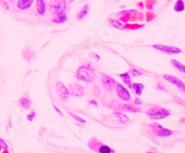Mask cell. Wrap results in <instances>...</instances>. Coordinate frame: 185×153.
<instances>
[{
  "label": "cell",
  "mask_w": 185,
  "mask_h": 153,
  "mask_svg": "<svg viewBox=\"0 0 185 153\" xmlns=\"http://www.w3.org/2000/svg\"><path fill=\"white\" fill-rule=\"evenodd\" d=\"M95 71L93 69V68L90 67V65H83L81 66L76 72V77L81 80L87 83H92L95 79Z\"/></svg>",
  "instance_id": "6da1fadb"
},
{
  "label": "cell",
  "mask_w": 185,
  "mask_h": 153,
  "mask_svg": "<svg viewBox=\"0 0 185 153\" xmlns=\"http://www.w3.org/2000/svg\"><path fill=\"white\" fill-rule=\"evenodd\" d=\"M145 114L152 120H163L169 117L171 113L169 109L160 106H153L145 112Z\"/></svg>",
  "instance_id": "7a4b0ae2"
},
{
  "label": "cell",
  "mask_w": 185,
  "mask_h": 153,
  "mask_svg": "<svg viewBox=\"0 0 185 153\" xmlns=\"http://www.w3.org/2000/svg\"><path fill=\"white\" fill-rule=\"evenodd\" d=\"M88 147L91 151L96 153H115L111 147L104 144L97 138H92L88 142Z\"/></svg>",
  "instance_id": "3957f363"
},
{
  "label": "cell",
  "mask_w": 185,
  "mask_h": 153,
  "mask_svg": "<svg viewBox=\"0 0 185 153\" xmlns=\"http://www.w3.org/2000/svg\"><path fill=\"white\" fill-rule=\"evenodd\" d=\"M106 119H108V122L112 126H122L130 121L129 117L122 112H115L109 115H107Z\"/></svg>",
  "instance_id": "277c9868"
},
{
  "label": "cell",
  "mask_w": 185,
  "mask_h": 153,
  "mask_svg": "<svg viewBox=\"0 0 185 153\" xmlns=\"http://www.w3.org/2000/svg\"><path fill=\"white\" fill-rule=\"evenodd\" d=\"M109 108L118 111V112H127V113H141L142 110L141 108L137 107L134 104H130V103H119V102H114L112 105H108Z\"/></svg>",
  "instance_id": "5b68a950"
},
{
  "label": "cell",
  "mask_w": 185,
  "mask_h": 153,
  "mask_svg": "<svg viewBox=\"0 0 185 153\" xmlns=\"http://www.w3.org/2000/svg\"><path fill=\"white\" fill-rule=\"evenodd\" d=\"M66 7H67L66 0H50L48 3V10L54 16L62 12H65Z\"/></svg>",
  "instance_id": "8992f818"
},
{
  "label": "cell",
  "mask_w": 185,
  "mask_h": 153,
  "mask_svg": "<svg viewBox=\"0 0 185 153\" xmlns=\"http://www.w3.org/2000/svg\"><path fill=\"white\" fill-rule=\"evenodd\" d=\"M148 126L151 128V130L153 131V133L157 137L166 138V137H170L174 134V132L172 130H170L169 128H165L158 123H152Z\"/></svg>",
  "instance_id": "52a82bcc"
},
{
  "label": "cell",
  "mask_w": 185,
  "mask_h": 153,
  "mask_svg": "<svg viewBox=\"0 0 185 153\" xmlns=\"http://www.w3.org/2000/svg\"><path fill=\"white\" fill-rule=\"evenodd\" d=\"M153 48L156 51H159L164 54L168 55H179L183 51L179 47L176 46H170V45H166V44H154Z\"/></svg>",
  "instance_id": "ba28073f"
},
{
  "label": "cell",
  "mask_w": 185,
  "mask_h": 153,
  "mask_svg": "<svg viewBox=\"0 0 185 153\" xmlns=\"http://www.w3.org/2000/svg\"><path fill=\"white\" fill-rule=\"evenodd\" d=\"M115 89H116V93H117V96L123 101L126 102H130V100H131V95L130 93V91L128 90L127 88H125L123 85H121V83H117L116 84V87H115Z\"/></svg>",
  "instance_id": "9c48e42d"
},
{
  "label": "cell",
  "mask_w": 185,
  "mask_h": 153,
  "mask_svg": "<svg viewBox=\"0 0 185 153\" xmlns=\"http://www.w3.org/2000/svg\"><path fill=\"white\" fill-rule=\"evenodd\" d=\"M101 82H102L104 89L108 92L113 91L115 89V87H116V84H117L116 79H114L112 76L106 75V74L101 75Z\"/></svg>",
  "instance_id": "30bf717a"
},
{
  "label": "cell",
  "mask_w": 185,
  "mask_h": 153,
  "mask_svg": "<svg viewBox=\"0 0 185 153\" xmlns=\"http://www.w3.org/2000/svg\"><path fill=\"white\" fill-rule=\"evenodd\" d=\"M68 89L69 95L73 97H82L85 94V89L78 83L69 84Z\"/></svg>",
  "instance_id": "8fae6325"
},
{
  "label": "cell",
  "mask_w": 185,
  "mask_h": 153,
  "mask_svg": "<svg viewBox=\"0 0 185 153\" xmlns=\"http://www.w3.org/2000/svg\"><path fill=\"white\" fill-rule=\"evenodd\" d=\"M56 89H57V93L59 97V99L62 101H67L69 98V92H68V89L65 86V84H63L61 81H58L56 83Z\"/></svg>",
  "instance_id": "7c38bea8"
},
{
  "label": "cell",
  "mask_w": 185,
  "mask_h": 153,
  "mask_svg": "<svg viewBox=\"0 0 185 153\" xmlns=\"http://www.w3.org/2000/svg\"><path fill=\"white\" fill-rule=\"evenodd\" d=\"M163 78L166 81L170 82V84L176 86L179 89V90H181L183 93L185 94V83L183 81H182V79L178 78L177 76H172V75H163Z\"/></svg>",
  "instance_id": "4fadbf2b"
},
{
  "label": "cell",
  "mask_w": 185,
  "mask_h": 153,
  "mask_svg": "<svg viewBox=\"0 0 185 153\" xmlns=\"http://www.w3.org/2000/svg\"><path fill=\"white\" fill-rule=\"evenodd\" d=\"M35 9L39 16H45L47 10L46 0H36L35 1Z\"/></svg>",
  "instance_id": "5bb4252c"
},
{
  "label": "cell",
  "mask_w": 185,
  "mask_h": 153,
  "mask_svg": "<svg viewBox=\"0 0 185 153\" xmlns=\"http://www.w3.org/2000/svg\"><path fill=\"white\" fill-rule=\"evenodd\" d=\"M33 0H18L16 6L19 10L24 11V10L29 9L33 6Z\"/></svg>",
  "instance_id": "9a60e30c"
},
{
  "label": "cell",
  "mask_w": 185,
  "mask_h": 153,
  "mask_svg": "<svg viewBox=\"0 0 185 153\" xmlns=\"http://www.w3.org/2000/svg\"><path fill=\"white\" fill-rule=\"evenodd\" d=\"M68 20V16L65 12H62L59 13L58 15H55L54 19H53V22L56 23V24H62V23H65L66 21Z\"/></svg>",
  "instance_id": "2e32d148"
},
{
  "label": "cell",
  "mask_w": 185,
  "mask_h": 153,
  "mask_svg": "<svg viewBox=\"0 0 185 153\" xmlns=\"http://www.w3.org/2000/svg\"><path fill=\"white\" fill-rule=\"evenodd\" d=\"M20 105L24 109V110H28L30 107H31V105H32V101H31V100L29 99V97L27 96V95H24V96H22L21 98H20Z\"/></svg>",
  "instance_id": "e0dca14e"
},
{
  "label": "cell",
  "mask_w": 185,
  "mask_h": 153,
  "mask_svg": "<svg viewBox=\"0 0 185 153\" xmlns=\"http://www.w3.org/2000/svg\"><path fill=\"white\" fill-rule=\"evenodd\" d=\"M120 77L121 78L122 82L124 84L129 88V89H131V85H132V82H131V76H130L129 72H124L120 74Z\"/></svg>",
  "instance_id": "ac0fdd59"
},
{
  "label": "cell",
  "mask_w": 185,
  "mask_h": 153,
  "mask_svg": "<svg viewBox=\"0 0 185 153\" xmlns=\"http://www.w3.org/2000/svg\"><path fill=\"white\" fill-rule=\"evenodd\" d=\"M89 9H90L89 5H84V6L81 7V9L80 10V12L78 13L77 19H78V20H82V19H83L88 15Z\"/></svg>",
  "instance_id": "d6986e66"
},
{
  "label": "cell",
  "mask_w": 185,
  "mask_h": 153,
  "mask_svg": "<svg viewBox=\"0 0 185 153\" xmlns=\"http://www.w3.org/2000/svg\"><path fill=\"white\" fill-rule=\"evenodd\" d=\"M131 89H133V91L136 94V96H141L143 94L144 86L142 83H132Z\"/></svg>",
  "instance_id": "ffe728a7"
},
{
  "label": "cell",
  "mask_w": 185,
  "mask_h": 153,
  "mask_svg": "<svg viewBox=\"0 0 185 153\" xmlns=\"http://www.w3.org/2000/svg\"><path fill=\"white\" fill-rule=\"evenodd\" d=\"M108 21H109V24H110L112 27H114L115 29L121 30V31H124V30H125L124 24L121 21H120V20H118V19H110Z\"/></svg>",
  "instance_id": "44dd1931"
},
{
  "label": "cell",
  "mask_w": 185,
  "mask_h": 153,
  "mask_svg": "<svg viewBox=\"0 0 185 153\" xmlns=\"http://www.w3.org/2000/svg\"><path fill=\"white\" fill-rule=\"evenodd\" d=\"M171 64L177 70H179L180 72H182L183 74L185 75V65H183V63H181L180 61H178L176 59H171Z\"/></svg>",
  "instance_id": "7402d4cb"
},
{
  "label": "cell",
  "mask_w": 185,
  "mask_h": 153,
  "mask_svg": "<svg viewBox=\"0 0 185 153\" xmlns=\"http://www.w3.org/2000/svg\"><path fill=\"white\" fill-rule=\"evenodd\" d=\"M185 9V3L183 0H177L174 5V11L177 13H181L184 11Z\"/></svg>",
  "instance_id": "603a6c76"
},
{
  "label": "cell",
  "mask_w": 185,
  "mask_h": 153,
  "mask_svg": "<svg viewBox=\"0 0 185 153\" xmlns=\"http://www.w3.org/2000/svg\"><path fill=\"white\" fill-rule=\"evenodd\" d=\"M125 30H139L144 27V24H138V23H125L124 24Z\"/></svg>",
  "instance_id": "cb8c5ba5"
},
{
  "label": "cell",
  "mask_w": 185,
  "mask_h": 153,
  "mask_svg": "<svg viewBox=\"0 0 185 153\" xmlns=\"http://www.w3.org/2000/svg\"><path fill=\"white\" fill-rule=\"evenodd\" d=\"M156 4V0H145L144 3V6L146 9H148V11H152L154 6Z\"/></svg>",
  "instance_id": "d4e9b609"
},
{
  "label": "cell",
  "mask_w": 185,
  "mask_h": 153,
  "mask_svg": "<svg viewBox=\"0 0 185 153\" xmlns=\"http://www.w3.org/2000/svg\"><path fill=\"white\" fill-rule=\"evenodd\" d=\"M156 18V14L153 11H147L145 13V20L147 22H150L152 20H154Z\"/></svg>",
  "instance_id": "484cf974"
},
{
  "label": "cell",
  "mask_w": 185,
  "mask_h": 153,
  "mask_svg": "<svg viewBox=\"0 0 185 153\" xmlns=\"http://www.w3.org/2000/svg\"><path fill=\"white\" fill-rule=\"evenodd\" d=\"M67 113L73 118V119H75L76 121H78V122H80V123H82V124H85L86 123V121L83 119V118H81V116H79V115H77V114H75L74 113H71L70 111H67Z\"/></svg>",
  "instance_id": "4316f807"
},
{
  "label": "cell",
  "mask_w": 185,
  "mask_h": 153,
  "mask_svg": "<svg viewBox=\"0 0 185 153\" xmlns=\"http://www.w3.org/2000/svg\"><path fill=\"white\" fill-rule=\"evenodd\" d=\"M128 72H129V74H130V76H140L143 75V72H141L140 70H137L136 68H130Z\"/></svg>",
  "instance_id": "83f0119b"
},
{
  "label": "cell",
  "mask_w": 185,
  "mask_h": 153,
  "mask_svg": "<svg viewBox=\"0 0 185 153\" xmlns=\"http://www.w3.org/2000/svg\"><path fill=\"white\" fill-rule=\"evenodd\" d=\"M35 116H36V114H35L34 112H31L30 114H27L26 118H27V120H28L29 122H32V121L35 118Z\"/></svg>",
  "instance_id": "f1b7e54d"
},
{
  "label": "cell",
  "mask_w": 185,
  "mask_h": 153,
  "mask_svg": "<svg viewBox=\"0 0 185 153\" xmlns=\"http://www.w3.org/2000/svg\"><path fill=\"white\" fill-rule=\"evenodd\" d=\"M0 147H1L2 149H4V150H7V148H8L7 142H6L4 139H0Z\"/></svg>",
  "instance_id": "f546056e"
},
{
  "label": "cell",
  "mask_w": 185,
  "mask_h": 153,
  "mask_svg": "<svg viewBox=\"0 0 185 153\" xmlns=\"http://www.w3.org/2000/svg\"><path fill=\"white\" fill-rule=\"evenodd\" d=\"M144 19V13L143 12H138V16H137V20L139 21H143Z\"/></svg>",
  "instance_id": "4dcf8cb0"
},
{
  "label": "cell",
  "mask_w": 185,
  "mask_h": 153,
  "mask_svg": "<svg viewBox=\"0 0 185 153\" xmlns=\"http://www.w3.org/2000/svg\"><path fill=\"white\" fill-rule=\"evenodd\" d=\"M133 104L136 105V106H137V105H141V104H142V101H141L138 97H136V98L134 99V101H133Z\"/></svg>",
  "instance_id": "1f68e13d"
},
{
  "label": "cell",
  "mask_w": 185,
  "mask_h": 153,
  "mask_svg": "<svg viewBox=\"0 0 185 153\" xmlns=\"http://www.w3.org/2000/svg\"><path fill=\"white\" fill-rule=\"evenodd\" d=\"M1 4H2L3 7H4L6 10H8V9H9V6L7 5V3L5 0H1Z\"/></svg>",
  "instance_id": "d6a6232c"
},
{
  "label": "cell",
  "mask_w": 185,
  "mask_h": 153,
  "mask_svg": "<svg viewBox=\"0 0 185 153\" xmlns=\"http://www.w3.org/2000/svg\"><path fill=\"white\" fill-rule=\"evenodd\" d=\"M157 89H163V90H165V91L168 90L167 88H166L163 84H161V83H157Z\"/></svg>",
  "instance_id": "836d02e7"
},
{
  "label": "cell",
  "mask_w": 185,
  "mask_h": 153,
  "mask_svg": "<svg viewBox=\"0 0 185 153\" xmlns=\"http://www.w3.org/2000/svg\"><path fill=\"white\" fill-rule=\"evenodd\" d=\"M137 7H138L139 9H143V8H144V3L142 2V1L138 2V3H137Z\"/></svg>",
  "instance_id": "e575fe53"
},
{
  "label": "cell",
  "mask_w": 185,
  "mask_h": 153,
  "mask_svg": "<svg viewBox=\"0 0 185 153\" xmlns=\"http://www.w3.org/2000/svg\"><path fill=\"white\" fill-rule=\"evenodd\" d=\"M88 102H89V104H90V105H94V106H95V107H97V106H98L97 102H96L95 101H94V100H90Z\"/></svg>",
  "instance_id": "d590c367"
},
{
  "label": "cell",
  "mask_w": 185,
  "mask_h": 153,
  "mask_svg": "<svg viewBox=\"0 0 185 153\" xmlns=\"http://www.w3.org/2000/svg\"><path fill=\"white\" fill-rule=\"evenodd\" d=\"M54 109H55V110L57 111V113H59V114L60 115H63V114H62V112H61V111H60V109H59V108L58 106L54 105Z\"/></svg>",
  "instance_id": "8d00e7d4"
},
{
  "label": "cell",
  "mask_w": 185,
  "mask_h": 153,
  "mask_svg": "<svg viewBox=\"0 0 185 153\" xmlns=\"http://www.w3.org/2000/svg\"><path fill=\"white\" fill-rule=\"evenodd\" d=\"M90 56H94V57H95L97 60H99V59H100V56H99L98 55H96V54H90Z\"/></svg>",
  "instance_id": "74e56055"
},
{
  "label": "cell",
  "mask_w": 185,
  "mask_h": 153,
  "mask_svg": "<svg viewBox=\"0 0 185 153\" xmlns=\"http://www.w3.org/2000/svg\"><path fill=\"white\" fill-rule=\"evenodd\" d=\"M145 153H157V152H156V151H146Z\"/></svg>",
  "instance_id": "f35d334b"
},
{
  "label": "cell",
  "mask_w": 185,
  "mask_h": 153,
  "mask_svg": "<svg viewBox=\"0 0 185 153\" xmlns=\"http://www.w3.org/2000/svg\"><path fill=\"white\" fill-rule=\"evenodd\" d=\"M2 153H9V152H8V151H7V150H4V151H3Z\"/></svg>",
  "instance_id": "ab89813d"
},
{
  "label": "cell",
  "mask_w": 185,
  "mask_h": 153,
  "mask_svg": "<svg viewBox=\"0 0 185 153\" xmlns=\"http://www.w3.org/2000/svg\"><path fill=\"white\" fill-rule=\"evenodd\" d=\"M1 150H2V148H1V147H0V151H1Z\"/></svg>",
  "instance_id": "60d3db41"
},
{
  "label": "cell",
  "mask_w": 185,
  "mask_h": 153,
  "mask_svg": "<svg viewBox=\"0 0 185 153\" xmlns=\"http://www.w3.org/2000/svg\"><path fill=\"white\" fill-rule=\"evenodd\" d=\"M169 1H170V0H169Z\"/></svg>",
  "instance_id": "b9f144b4"
}]
</instances>
